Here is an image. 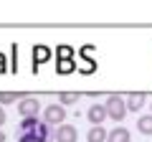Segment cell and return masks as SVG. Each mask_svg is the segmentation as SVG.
<instances>
[{
	"label": "cell",
	"mask_w": 152,
	"mask_h": 142,
	"mask_svg": "<svg viewBox=\"0 0 152 142\" xmlns=\"http://www.w3.org/2000/svg\"><path fill=\"white\" fill-rule=\"evenodd\" d=\"M86 119L91 122V127H102L104 122L109 119V114H107V107L104 104H91L86 109Z\"/></svg>",
	"instance_id": "cell-4"
},
{
	"label": "cell",
	"mask_w": 152,
	"mask_h": 142,
	"mask_svg": "<svg viewBox=\"0 0 152 142\" xmlns=\"http://www.w3.org/2000/svg\"><path fill=\"white\" fill-rule=\"evenodd\" d=\"M74 69H76V61H74V59H69V61H58V64H56V71H58V74H71Z\"/></svg>",
	"instance_id": "cell-15"
},
{
	"label": "cell",
	"mask_w": 152,
	"mask_h": 142,
	"mask_svg": "<svg viewBox=\"0 0 152 142\" xmlns=\"http://www.w3.org/2000/svg\"><path fill=\"white\" fill-rule=\"evenodd\" d=\"M76 140H79V132L74 124H61L53 132V142H76Z\"/></svg>",
	"instance_id": "cell-6"
},
{
	"label": "cell",
	"mask_w": 152,
	"mask_h": 142,
	"mask_svg": "<svg viewBox=\"0 0 152 142\" xmlns=\"http://www.w3.org/2000/svg\"><path fill=\"white\" fill-rule=\"evenodd\" d=\"M137 130H140V135H152V114H140V119H137Z\"/></svg>",
	"instance_id": "cell-10"
},
{
	"label": "cell",
	"mask_w": 152,
	"mask_h": 142,
	"mask_svg": "<svg viewBox=\"0 0 152 142\" xmlns=\"http://www.w3.org/2000/svg\"><path fill=\"white\" fill-rule=\"evenodd\" d=\"M33 61H36V66L46 64V61H48V48H46V46H36V48H33Z\"/></svg>",
	"instance_id": "cell-13"
},
{
	"label": "cell",
	"mask_w": 152,
	"mask_h": 142,
	"mask_svg": "<svg viewBox=\"0 0 152 142\" xmlns=\"http://www.w3.org/2000/svg\"><path fill=\"white\" fill-rule=\"evenodd\" d=\"M5 122H8V117H5V109H3V107H0V127L5 124Z\"/></svg>",
	"instance_id": "cell-17"
},
{
	"label": "cell",
	"mask_w": 152,
	"mask_h": 142,
	"mask_svg": "<svg viewBox=\"0 0 152 142\" xmlns=\"http://www.w3.org/2000/svg\"><path fill=\"white\" fill-rule=\"evenodd\" d=\"M18 112L23 114V119L26 117H38V112H41V102L33 97H23L20 102H18Z\"/></svg>",
	"instance_id": "cell-5"
},
{
	"label": "cell",
	"mask_w": 152,
	"mask_h": 142,
	"mask_svg": "<svg viewBox=\"0 0 152 142\" xmlns=\"http://www.w3.org/2000/svg\"><path fill=\"white\" fill-rule=\"evenodd\" d=\"M66 107H61V104H48L43 109V122L46 124H51V127H56L58 130L61 124H66Z\"/></svg>",
	"instance_id": "cell-3"
},
{
	"label": "cell",
	"mask_w": 152,
	"mask_h": 142,
	"mask_svg": "<svg viewBox=\"0 0 152 142\" xmlns=\"http://www.w3.org/2000/svg\"><path fill=\"white\" fill-rule=\"evenodd\" d=\"M56 56H58V61H69V59H74V48H69V46H61V48L56 51Z\"/></svg>",
	"instance_id": "cell-16"
},
{
	"label": "cell",
	"mask_w": 152,
	"mask_h": 142,
	"mask_svg": "<svg viewBox=\"0 0 152 142\" xmlns=\"http://www.w3.org/2000/svg\"><path fill=\"white\" fill-rule=\"evenodd\" d=\"M79 99H81L79 91H61L58 94V104H61V107H71V104H76Z\"/></svg>",
	"instance_id": "cell-11"
},
{
	"label": "cell",
	"mask_w": 152,
	"mask_h": 142,
	"mask_svg": "<svg viewBox=\"0 0 152 142\" xmlns=\"http://www.w3.org/2000/svg\"><path fill=\"white\" fill-rule=\"evenodd\" d=\"M0 71H5V59L0 56Z\"/></svg>",
	"instance_id": "cell-18"
},
{
	"label": "cell",
	"mask_w": 152,
	"mask_h": 142,
	"mask_svg": "<svg viewBox=\"0 0 152 142\" xmlns=\"http://www.w3.org/2000/svg\"><path fill=\"white\" fill-rule=\"evenodd\" d=\"M18 142H53V132H51V124L41 122L36 130L18 135Z\"/></svg>",
	"instance_id": "cell-2"
},
{
	"label": "cell",
	"mask_w": 152,
	"mask_h": 142,
	"mask_svg": "<svg viewBox=\"0 0 152 142\" xmlns=\"http://www.w3.org/2000/svg\"><path fill=\"white\" fill-rule=\"evenodd\" d=\"M107 137H109V132L104 127H91L86 135V142H107Z\"/></svg>",
	"instance_id": "cell-9"
},
{
	"label": "cell",
	"mask_w": 152,
	"mask_h": 142,
	"mask_svg": "<svg viewBox=\"0 0 152 142\" xmlns=\"http://www.w3.org/2000/svg\"><path fill=\"white\" fill-rule=\"evenodd\" d=\"M38 124H41V122H38V117H26V119H20V124H18V135H23V132H31V130H36Z\"/></svg>",
	"instance_id": "cell-12"
},
{
	"label": "cell",
	"mask_w": 152,
	"mask_h": 142,
	"mask_svg": "<svg viewBox=\"0 0 152 142\" xmlns=\"http://www.w3.org/2000/svg\"><path fill=\"white\" fill-rule=\"evenodd\" d=\"M124 102H127V112H140L147 102V94H129V97H124Z\"/></svg>",
	"instance_id": "cell-8"
},
{
	"label": "cell",
	"mask_w": 152,
	"mask_h": 142,
	"mask_svg": "<svg viewBox=\"0 0 152 142\" xmlns=\"http://www.w3.org/2000/svg\"><path fill=\"white\" fill-rule=\"evenodd\" d=\"M8 140V137H5V132H0V142H5Z\"/></svg>",
	"instance_id": "cell-19"
},
{
	"label": "cell",
	"mask_w": 152,
	"mask_h": 142,
	"mask_svg": "<svg viewBox=\"0 0 152 142\" xmlns=\"http://www.w3.org/2000/svg\"><path fill=\"white\" fill-rule=\"evenodd\" d=\"M107 142H132V135H129V130H127V127L117 124V127H114L112 132H109Z\"/></svg>",
	"instance_id": "cell-7"
},
{
	"label": "cell",
	"mask_w": 152,
	"mask_h": 142,
	"mask_svg": "<svg viewBox=\"0 0 152 142\" xmlns=\"http://www.w3.org/2000/svg\"><path fill=\"white\" fill-rule=\"evenodd\" d=\"M104 107H107L109 119H114V122H122L127 117V102H124V97H119V94H109L107 102H104Z\"/></svg>",
	"instance_id": "cell-1"
},
{
	"label": "cell",
	"mask_w": 152,
	"mask_h": 142,
	"mask_svg": "<svg viewBox=\"0 0 152 142\" xmlns=\"http://www.w3.org/2000/svg\"><path fill=\"white\" fill-rule=\"evenodd\" d=\"M18 99H23V97H20V94H15V91H0V107L13 104V102H18Z\"/></svg>",
	"instance_id": "cell-14"
}]
</instances>
